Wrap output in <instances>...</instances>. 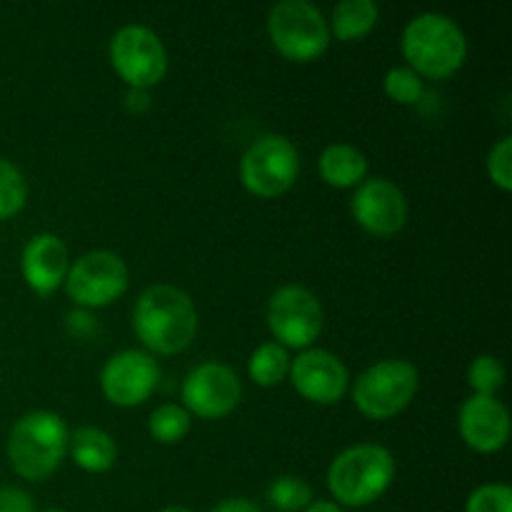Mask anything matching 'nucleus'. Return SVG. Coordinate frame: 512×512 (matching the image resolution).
I'll list each match as a JSON object with an SVG mask.
<instances>
[{
  "mask_svg": "<svg viewBox=\"0 0 512 512\" xmlns=\"http://www.w3.org/2000/svg\"><path fill=\"white\" fill-rule=\"evenodd\" d=\"M133 330L150 355H178L198 333V310L188 293L173 285L143 290L133 310Z\"/></svg>",
  "mask_w": 512,
  "mask_h": 512,
  "instance_id": "nucleus-1",
  "label": "nucleus"
},
{
  "mask_svg": "<svg viewBox=\"0 0 512 512\" xmlns=\"http://www.w3.org/2000/svg\"><path fill=\"white\" fill-rule=\"evenodd\" d=\"M403 55L420 78L448 80L468 58V40L460 25L443 13H423L403 30Z\"/></svg>",
  "mask_w": 512,
  "mask_h": 512,
  "instance_id": "nucleus-2",
  "label": "nucleus"
},
{
  "mask_svg": "<svg viewBox=\"0 0 512 512\" xmlns=\"http://www.w3.org/2000/svg\"><path fill=\"white\" fill-rule=\"evenodd\" d=\"M68 425L48 410L23 415L8 435V463L30 483L50 478L68 453Z\"/></svg>",
  "mask_w": 512,
  "mask_h": 512,
  "instance_id": "nucleus-3",
  "label": "nucleus"
},
{
  "mask_svg": "<svg viewBox=\"0 0 512 512\" xmlns=\"http://www.w3.org/2000/svg\"><path fill=\"white\" fill-rule=\"evenodd\" d=\"M395 480V458L373 443L343 450L328 468V490L340 505L365 508L383 498Z\"/></svg>",
  "mask_w": 512,
  "mask_h": 512,
  "instance_id": "nucleus-4",
  "label": "nucleus"
},
{
  "mask_svg": "<svg viewBox=\"0 0 512 512\" xmlns=\"http://www.w3.org/2000/svg\"><path fill=\"white\" fill-rule=\"evenodd\" d=\"M268 38L283 58L313 63L330 48L325 15L308 0H283L268 15Z\"/></svg>",
  "mask_w": 512,
  "mask_h": 512,
  "instance_id": "nucleus-5",
  "label": "nucleus"
},
{
  "mask_svg": "<svg viewBox=\"0 0 512 512\" xmlns=\"http://www.w3.org/2000/svg\"><path fill=\"white\" fill-rule=\"evenodd\" d=\"M420 375L408 360H380L358 375L353 385L355 408L370 420H390L415 400Z\"/></svg>",
  "mask_w": 512,
  "mask_h": 512,
  "instance_id": "nucleus-6",
  "label": "nucleus"
},
{
  "mask_svg": "<svg viewBox=\"0 0 512 512\" xmlns=\"http://www.w3.org/2000/svg\"><path fill=\"white\" fill-rule=\"evenodd\" d=\"M300 173L298 148L285 135H263L240 158V180L255 198H280Z\"/></svg>",
  "mask_w": 512,
  "mask_h": 512,
  "instance_id": "nucleus-7",
  "label": "nucleus"
},
{
  "mask_svg": "<svg viewBox=\"0 0 512 512\" xmlns=\"http://www.w3.org/2000/svg\"><path fill=\"white\" fill-rule=\"evenodd\" d=\"M110 65L130 90H150L168 73V50L145 25H125L110 40Z\"/></svg>",
  "mask_w": 512,
  "mask_h": 512,
  "instance_id": "nucleus-8",
  "label": "nucleus"
},
{
  "mask_svg": "<svg viewBox=\"0 0 512 512\" xmlns=\"http://www.w3.org/2000/svg\"><path fill=\"white\" fill-rule=\"evenodd\" d=\"M63 285L78 308H105L123 298L128 290V265L110 250H93L70 265Z\"/></svg>",
  "mask_w": 512,
  "mask_h": 512,
  "instance_id": "nucleus-9",
  "label": "nucleus"
},
{
  "mask_svg": "<svg viewBox=\"0 0 512 512\" xmlns=\"http://www.w3.org/2000/svg\"><path fill=\"white\" fill-rule=\"evenodd\" d=\"M268 328L283 348L308 350L323 333L320 300L300 285H283L268 303Z\"/></svg>",
  "mask_w": 512,
  "mask_h": 512,
  "instance_id": "nucleus-10",
  "label": "nucleus"
},
{
  "mask_svg": "<svg viewBox=\"0 0 512 512\" xmlns=\"http://www.w3.org/2000/svg\"><path fill=\"white\" fill-rule=\"evenodd\" d=\"M160 380V365L145 350H120L100 373V390L105 400L118 408L143 405L155 393Z\"/></svg>",
  "mask_w": 512,
  "mask_h": 512,
  "instance_id": "nucleus-11",
  "label": "nucleus"
},
{
  "mask_svg": "<svg viewBox=\"0 0 512 512\" xmlns=\"http://www.w3.org/2000/svg\"><path fill=\"white\" fill-rule=\"evenodd\" d=\"M243 398L238 375L223 363H203L188 373L183 383V403L190 418L220 420L233 413Z\"/></svg>",
  "mask_w": 512,
  "mask_h": 512,
  "instance_id": "nucleus-12",
  "label": "nucleus"
},
{
  "mask_svg": "<svg viewBox=\"0 0 512 512\" xmlns=\"http://www.w3.org/2000/svg\"><path fill=\"white\" fill-rule=\"evenodd\" d=\"M355 223L375 238H393L408 223V200L403 190L385 178L363 180L353 195Z\"/></svg>",
  "mask_w": 512,
  "mask_h": 512,
  "instance_id": "nucleus-13",
  "label": "nucleus"
},
{
  "mask_svg": "<svg viewBox=\"0 0 512 512\" xmlns=\"http://www.w3.org/2000/svg\"><path fill=\"white\" fill-rule=\"evenodd\" d=\"M288 378L305 400L315 405H335L350 388L348 368L338 355L320 348H308L290 363Z\"/></svg>",
  "mask_w": 512,
  "mask_h": 512,
  "instance_id": "nucleus-14",
  "label": "nucleus"
},
{
  "mask_svg": "<svg viewBox=\"0 0 512 512\" xmlns=\"http://www.w3.org/2000/svg\"><path fill=\"white\" fill-rule=\"evenodd\" d=\"M460 438L475 453H498L508 445L510 415L508 408L498 398L490 395H473L463 403L458 415Z\"/></svg>",
  "mask_w": 512,
  "mask_h": 512,
  "instance_id": "nucleus-15",
  "label": "nucleus"
},
{
  "mask_svg": "<svg viewBox=\"0 0 512 512\" xmlns=\"http://www.w3.org/2000/svg\"><path fill=\"white\" fill-rule=\"evenodd\" d=\"M23 278L28 288L38 295H50L65 283L70 270L68 248L53 233H40L25 243L20 258Z\"/></svg>",
  "mask_w": 512,
  "mask_h": 512,
  "instance_id": "nucleus-16",
  "label": "nucleus"
},
{
  "mask_svg": "<svg viewBox=\"0 0 512 512\" xmlns=\"http://www.w3.org/2000/svg\"><path fill=\"white\" fill-rule=\"evenodd\" d=\"M68 450L73 455V463L85 473H108L118 460V445L105 430L100 428H78L73 430L68 440Z\"/></svg>",
  "mask_w": 512,
  "mask_h": 512,
  "instance_id": "nucleus-17",
  "label": "nucleus"
},
{
  "mask_svg": "<svg viewBox=\"0 0 512 512\" xmlns=\"http://www.w3.org/2000/svg\"><path fill=\"white\" fill-rule=\"evenodd\" d=\"M320 178L333 188H358L368 175V160L358 148L345 143H335L323 150L318 160Z\"/></svg>",
  "mask_w": 512,
  "mask_h": 512,
  "instance_id": "nucleus-18",
  "label": "nucleus"
},
{
  "mask_svg": "<svg viewBox=\"0 0 512 512\" xmlns=\"http://www.w3.org/2000/svg\"><path fill=\"white\" fill-rule=\"evenodd\" d=\"M380 8L373 0H343L335 5L333 23H328L330 38L343 43H353V40L365 38L370 30L378 25Z\"/></svg>",
  "mask_w": 512,
  "mask_h": 512,
  "instance_id": "nucleus-19",
  "label": "nucleus"
},
{
  "mask_svg": "<svg viewBox=\"0 0 512 512\" xmlns=\"http://www.w3.org/2000/svg\"><path fill=\"white\" fill-rule=\"evenodd\" d=\"M290 363L293 360H290L288 348H283V345L273 340V343H263L250 355L248 375L260 388H275V385H280L288 378Z\"/></svg>",
  "mask_w": 512,
  "mask_h": 512,
  "instance_id": "nucleus-20",
  "label": "nucleus"
},
{
  "mask_svg": "<svg viewBox=\"0 0 512 512\" xmlns=\"http://www.w3.org/2000/svg\"><path fill=\"white\" fill-rule=\"evenodd\" d=\"M190 423H193V418H190L188 410L168 403L153 410V415L148 420V430L153 435V440H158V443L175 445L190 433Z\"/></svg>",
  "mask_w": 512,
  "mask_h": 512,
  "instance_id": "nucleus-21",
  "label": "nucleus"
},
{
  "mask_svg": "<svg viewBox=\"0 0 512 512\" xmlns=\"http://www.w3.org/2000/svg\"><path fill=\"white\" fill-rule=\"evenodd\" d=\"M28 200V183L10 160L0 158V220H8L23 210Z\"/></svg>",
  "mask_w": 512,
  "mask_h": 512,
  "instance_id": "nucleus-22",
  "label": "nucleus"
},
{
  "mask_svg": "<svg viewBox=\"0 0 512 512\" xmlns=\"http://www.w3.org/2000/svg\"><path fill=\"white\" fill-rule=\"evenodd\" d=\"M268 500L280 512H300L313 503V490L295 475H283L268 490Z\"/></svg>",
  "mask_w": 512,
  "mask_h": 512,
  "instance_id": "nucleus-23",
  "label": "nucleus"
},
{
  "mask_svg": "<svg viewBox=\"0 0 512 512\" xmlns=\"http://www.w3.org/2000/svg\"><path fill=\"white\" fill-rule=\"evenodd\" d=\"M383 88H385V95L398 105H418L425 93L423 78L415 75L410 68L388 70L383 80Z\"/></svg>",
  "mask_w": 512,
  "mask_h": 512,
  "instance_id": "nucleus-24",
  "label": "nucleus"
},
{
  "mask_svg": "<svg viewBox=\"0 0 512 512\" xmlns=\"http://www.w3.org/2000/svg\"><path fill=\"white\" fill-rule=\"evenodd\" d=\"M468 385L475 390V395H490L495 398L500 388L505 385V368L493 355H480L470 363L468 368Z\"/></svg>",
  "mask_w": 512,
  "mask_h": 512,
  "instance_id": "nucleus-25",
  "label": "nucleus"
},
{
  "mask_svg": "<svg viewBox=\"0 0 512 512\" xmlns=\"http://www.w3.org/2000/svg\"><path fill=\"white\" fill-rule=\"evenodd\" d=\"M465 512H512V490L503 483L483 485L470 495Z\"/></svg>",
  "mask_w": 512,
  "mask_h": 512,
  "instance_id": "nucleus-26",
  "label": "nucleus"
},
{
  "mask_svg": "<svg viewBox=\"0 0 512 512\" xmlns=\"http://www.w3.org/2000/svg\"><path fill=\"white\" fill-rule=\"evenodd\" d=\"M488 175L503 193L512 190V138H503L488 153Z\"/></svg>",
  "mask_w": 512,
  "mask_h": 512,
  "instance_id": "nucleus-27",
  "label": "nucleus"
},
{
  "mask_svg": "<svg viewBox=\"0 0 512 512\" xmlns=\"http://www.w3.org/2000/svg\"><path fill=\"white\" fill-rule=\"evenodd\" d=\"M0 512H35L33 498L20 488H0Z\"/></svg>",
  "mask_w": 512,
  "mask_h": 512,
  "instance_id": "nucleus-28",
  "label": "nucleus"
},
{
  "mask_svg": "<svg viewBox=\"0 0 512 512\" xmlns=\"http://www.w3.org/2000/svg\"><path fill=\"white\" fill-rule=\"evenodd\" d=\"M213 512H263L255 503L243 498H233V500H223Z\"/></svg>",
  "mask_w": 512,
  "mask_h": 512,
  "instance_id": "nucleus-29",
  "label": "nucleus"
},
{
  "mask_svg": "<svg viewBox=\"0 0 512 512\" xmlns=\"http://www.w3.org/2000/svg\"><path fill=\"white\" fill-rule=\"evenodd\" d=\"M148 95H145V90H130L128 93V108L130 110H145L148 108Z\"/></svg>",
  "mask_w": 512,
  "mask_h": 512,
  "instance_id": "nucleus-30",
  "label": "nucleus"
},
{
  "mask_svg": "<svg viewBox=\"0 0 512 512\" xmlns=\"http://www.w3.org/2000/svg\"><path fill=\"white\" fill-rule=\"evenodd\" d=\"M305 512H345L340 505L335 503H328V500H318V503H310Z\"/></svg>",
  "mask_w": 512,
  "mask_h": 512,
  "instance_id": "nucleus-31",
  "label": "nucleus"
},
{
  "mask_svg": "<svg viewBox=\"0 0 512 512\" xmlns=\"http://www.w3.org/2000/svg\"><path fill=\"white\" fill-rule=\"evenodd\" d=\"M160 512H193V510L183 508V505H170V508H163Z\"/></svg>",
  "mask_w": 512,
  "mask_h": 512,
  "instance_id": "nucleus-32",
  "label": "nucleus"
},
{
  "mask_svg": "<svg viewBox=\"0 0 512 512\" xmlns=\"http://www.w3.org/2000/svg\"><path fill=\"white\" fill-rule=\"evenodd\" d=\"M43 512H65V510H58V508H50V510H43Z\"/></svg>",
  "mask_w": 512,
  "mask_h": 512,
  "instance_id": "nucleus-33",
  "label": "nucleus"
}]
</instances>
